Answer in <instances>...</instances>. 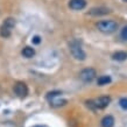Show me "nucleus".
Wrapping results in <instances>:
<instances>
[{
  "mask_svg": "<svg viewBox=\"0 0 127 127\" xmlns=\"http://www.w3.org/2000/svg\"><path fill=\"white\" fill-rule=\"evenodd\" d=\"M119 105L123 110H126L127 111V98H121L119 100Z\"/></svg>",
  "mask_w": 127,
  "mask_h": 127,
  "instance_id": "obj_16",
  "label": "nucleus"
},
{
  "mask_svg": "<svg viewBox=\"0 0 127 127\" xmlns=\"http://www.w3.org/2000/svg\"><path fill=\"white\" fill-rule=\"evenodd\" d=\"M86 6V1L85 0H70L69 7L73 11H81Z\"/></svg>",
  "mask_w": 127,
  "mask_h": 127,
  "instance_id": "obj_6",
  "label": "nucleus"
},
{
  "mask_svg": "<svg viewBox=\"0 0 127 127\" xmlns=\"http://www.w3.org/2000/svg\"><path fill=\"white\" fill-rule=\"evenodd\" d=\"M62 92L61 91H51V92H49L48 95H47V99L50 100V99H53V98H55V97H58V96H61Z\"/></svg>",
  "mask_w": 127,
  "mask_h": 127,
  "instance_id": "obj_15",
  "label": "nucleus"
},
{
  "mask_svg": "<svg viewBox=\"0 0 127 127\" xmlns=\"http://www.w3.org/2000/svg\"><path fill=\"white\" fill-rule=\"evenodd\" d=\"M97 73H96V70L92 69V68H86V69H83L79 73V78L84 83H90L92 82L95 78H96Z\"/></svg>",
  "mask_w": 127,
  "mask_h": 127,
  "instance_id": "obj_4",
  "label": "nucleus"
},
{
  "mask_svg": "<svg viewBox=\"0 0 127 127\" xmlns=\"http://www.w3.org/2000/svg\"><path fill=\"white\" fill-rule=\"evenodd\" d=\"M32 42L34 43V44H40V42H41V37H40L39 35H36V36H34V37L32 39Z\"/></svg>",
  "mask_w": 127,
  "mask_h": 127,
  "instance_id": "obj_18",
  "label": "nucleus"
},
{
  "mask_svg": "<svg viewBox=\"0 0 127 127\" xmlns=\"http://www.w3.org/2000/svg\"><path fill=\"white\" fill-rule=\"evenodd\" d=\"M34 127H41V126H34Z\"/></svg>",
  "mask_w": 127,
  "mask_h": 127,
  "instance_id": "obj_20",
  "label": "nucleus"
},
{
  "mask_svg": "<svg viewBox=\"0 0 127 127\" xmlns=\"http://www.w3.org/2000/svg\"><path fill=\"white\" fill-rule=\"evenodd\" d=\"M14 92L18 95L19 97H26L28 95V88L27 85L25 84V83H22V82H19V83H16L15 85H14Z\"/></svg>",
  "mask_w": 127,
  "mask_h": 127,
  "instance_id": "obj_5",
  "label": "nucleus"
},
{
  "mask_svg": "<svg viewBox=\"0 0 127 127\" xmlns=\"http://www.w3.org/2000/svg\"><path fill=\"white\" fill-rule=\"evenodd\" d=\"M4 26H6L7 28H9V29H13L14 28V26H15V21H14V19L13 18H8V19L5 20V22L2 23Z\"/></svg>",
  "mask_w": 127,
  "mask_h": 127,
  "instance_id": "obj_14",
  "label": "nucleus"
},
{
  "mask_svg": "<svg viewBox=\"0 0 127 127\" xmlns=\"http://www.w3.org/2000/svg\"><path fill=\"white\" fill-rule=\"evenodd\" d=\"M120 35H121V39L127 40V26L123 28V31H121V34Z\"/></svg>",
  "mask_w": 127,
  "mask_h": 127,
  "instance_id": "obj_17",
  "label": "nucleus"
},
{
  "mask_svg": "<svg viewBox=\"0 0 127 127\" xmlns=\"http://www.w3.org/2000/svg\"><path fill=\"white\" fill-rule=\"evenodd\" d=\"M112 58L114 61H118V62H123V61H126L127 60V53L126 51H117L114 54L112 55Z\"/></svg>",
  "mask_w": 127,
  "mask_h": 127,
  "instance_id": "obj_10",
  "label": "nucleus"
},
{
  "mask_svg": "<svg viewBox=\"0 0 127 127\" xmlns=\"http://www.w3.org/2000/svg\"><path fill=\"white\" fill-rule=\"evenodd\" d=\"M22 55L26 58H32L35 55V50L32 47H25L22 49Z\"/></svg>",
  "mask_w": 127,
  "mask_h": 127,
  "instance_id": "obj_11",
  "label": "nucleus"
},
{
  "mask_svg": "<svg viewBox=\"0 0 127 127\" xmlns=\"http://www.w3.org/2000/svg\"><path fill=\"white\" fill-rule=\"evenodd\" d=\"M123 1H125V2H127V0H123Z\"/></svg>",
  "mask_w": 127,
  "mask_h": 127,
  "instance_id": "obj_19",
  "label": "nucleus"
},
{
  "mask_svg": "<svg viewBox=\"0 0 127 127\" xmlns=\"http://www.w3.org/2000/svg\"><path fill=\"white\" fill-rule=\"evenodd\" d=\"M114 126V118L112 116H105L101 119V127H113Z\"/></svg>",
  "mask_w": 127,
  "mask_h": 127,
  "instance_id": "obj_9",
  "label": "nucleus"
},
{
  "mask_svg": "<svg viewBox=\"0 0 127 127\" xmlns=\"http://www.w3.org/2000/svg\"><path fill=\"white\" fill-rule=\"evenodd\" d=\"M111 77L110 76H100L99 78H98V81H97V83H98V85H100V86H103V85H107L108 83H111Z\"/></svg>",
  "mask_w": 127,
  "mask_h": 127,
  "instance_id": "obj_12",
  "label": "nucleus"
},
{
  "mask_svg": "<svg viewBox=\"0 0 127 127\" xmlns=\"http://www.w3.org/2000/svg\"><path fill=\"white\" fill-rule=\"evenodd\" d=\"M111 11H110L108 8H106V7H98V8H92L89 13H90L91 15L98 16V15H105V14H108Z\"/></svg>",
  "mask_w": 127,
  "mask_h": 127,
  "instance_id": "obj_7",
  "label": "nucleus"
},
{
  "mask_svg": "<svg viewBox=\"0 0 127 127\" xmlns=\"http://www.w3.org/2000/svg\"><path fill=\"white\" fill-rule=\"evenodd\" d=\"M11 33H12V29H9V28H7L6 26H1V28H0V35L2 36V37H5V39H7V37H9L11 36Z\"/></svg>",
  "mask_w": 127,
  "mask_h": 127,
  "instance_id": "obj_13",
  "label": "nucleus"
},
{
  "mask_svg": "<svg viewBox=\"0 0 127 127\" xmlns=\"http://www.w3.org/2000/svg\"><path fill=\"white\" fill-rule=\"evenodd\" d=\"M49 103H50L51 106H54V107H58V106H63V105H65L68 101H66V99H61V96H58V97L53 98V99H50Z\"/></svg>",
  "mask_w": 127,
  "mask_h": 127,
  "instance_id": "obj_8",
  "label": "nucleus"
},
{
  "mask_svg": "<svg viewBox=\"0 0 127 127\" xmlns=\"http://www.w3.org/2000/svg\"><path fill=\"white\" fill-rule=\"evenodd\" d=\"M97 28L101 33L111 34V33H114L118 29V23L116 21H112V20H104V21H100V22L97 23Z\"/></svg>",
  "mask_w": 127,
  "mask_h": 127,
  "instance_id": "obj_3",
  "label": "nucleus"
},
{
  "mask_svg": "<svg viewBox=\"0 0 127 127\" xmlns=\"http://www.w3.org/2000/svg\"><path fill=\"white\" fill-rule=\"evenodd\" d=\"M69 49H70L71 55H72L76 60H78V61H84L85 58H86V54H85V51L83 50L82 46L79 44V42H77V41H72V42H70Z\"/></svg>",
  "mask_w": 127,
  "mask_h": 127,
  "instance_id": "obj_2",
  "label": "nucleus"
},
{
  "mask_svg": "<svg viewBox=\"0 0 127 127\" xmlns=\"http://www.w3.org/2000/svg\"><path fill=\"white\" fill-rule=\"evenodd\" d=\"M111 103V97L108 96H103L99 98H96L93 100H88L86 101V106L91 110H103V108L107 107Z\"/></svg>",
  "mask_w": 127,
  "mask_h": 127,
  "instance_id": "obj_1",
  "label": "nucleus"
}]
</instances>
